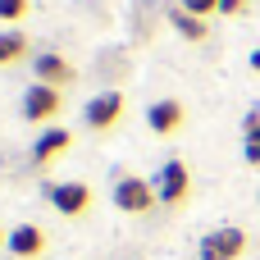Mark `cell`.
Segmentation results:
<instances>
[{
	"label": "cell",
	"mask_w": 260,
	"mask_h": 260,
	"mask_svg": "<svg viewBox=\"0 0 260 260\" xmlns=\"http://www.w3.org/2000/svg\"><path fill=\"white\" fill-rule=\"evenodd\" d=\"M151 183H155V197H160L165 206H183V201H187V192H192V174H187V165H183V160H165V165H160V174H155Z\"/></svg>",
	"instance_id": "cell-1"
},
{
	"label": "cell",
	"mask_w": 260,
	"mask_h": 260,
	"mask_svg": "<svg viewBox=\"0 0 260 260\" xmlns=\"http://www.w3.org/2000/svg\"><path fill=\"white\" fill-rule=\"evenodd\" d=\"M155 201H160V197H155V183H146V178L123 174V178L114 183V206H119L123 215H146Z\"/></svg>",
	"instance_id": "cell-2"
},
{
	"label": "cell",
	"mask_w": 260,
	"mask_h": 260,
	"mask_svg": "<svg viewBox=\"0 0 260 260\" xmlns=\"http://www.w3.org/2000/svg\"><path fill=\"white\" fill-rule=\"evenodd\" d=\"M238 256H247V233L233 229V224L206 233L201 247H197V260H238Z\"/></svg>",
	"instance_id": "cell-3"
},
{
	"label": "cell",
	"mask_w": 260,
	"mask_h": 260,
	"mask_svg": "<svg viewBox=\"0 0 260 260\" xmlns=\"http://www.w3.org/2000/svg\"><path fill=\"white\" fill-rule=\"evenodd\" d=\"M59 105H64L59 87H46V82H32V87L23 91V114H27V123H50V119L59 114Z\"/></svg>",
	"instance_id": "cell-4"
},
{
	"label": "cell",
	"mask_w": 260,
	"mask_h": 260,
	"mask_svg": "<svg viewBox=\"0 0 260 260\" xmlns=\"http://www.w3.org/2000/svg\"><path fill=\"white\" fill-rule=\"evenodd\" d=\"M50 206L64 215V219H82L91 210V187L87 183H50Z\"/></svg>",
	"instance_id": "cell-5"
},
{
	"label": "cell",
	"mask_w": 260,
	"mask_h": 260,
	"mask_svg": "<svg viewBox=\"0 0 260 260\" xmlns=\"http://www.w3.org/2000/svg\"><path fill=\"white\" fill-rule=\"evenodd\" d=\"M119 119H123V96H119V91H101V96H91L87 110H82V123H87L91 133H105V128H114Z\"/></svg>",
	"instance_id": "cell-6"
},
{
	"label": "cell",
	"mask_w": 260,
	"mask_h": 260,
	"mask_svg": "<svg viewBox=\"0 0 260 260\" xmlns=\"http://www.w3.org/2000/svg\"><path fill=\"white\" fill-rule=\"evenodd\" d=\"M32 73H37V82H46V87H69V82H73V64H69L59 50H37V55H32Z\"/></svg>",
	"instance_id": "cell-7"
},
{
	"label": "cell",
	"mask_w": 260,
	"mask_h": 260,
	"mask_svg": "<svg viewBox=\"0 0 260 260\" xmlns=\"http://www.w3.org/2000/svg\"><path fill=\"white\" fill-rule=\"evenodd\" d=\"M69 146H73V133H69V128H46V133L32 142V165L46 169V165H55L59 155H69Z\"/></svg>",
	"instance_id": "cell-8"
},
{
	"label": "cell",
	"mask_w": 260,
	"mask_h": 260,
	"mask_svg": "<svg viewBox=\"0 0 260 260\" xmlns=\"http://www.w3.org/2000/svg\"><path fill=\"white\" fill-rule=\"evenodd\" d=\"M146 128H151L155 137H174V133L183 128V101H174V96L155 101V105L146 110Z\"/></svg>",
	"instance_id": "cell-9"
},
{
	"label": "cell",
	"mask_w": 260,
	"mask_h": 260,
	"mask_svg": "<svg viewBox=\"0 0 260 260\" xmlns=\"http://www.w3.org/2000/svg\"><path fill=\"white\" fill-rule=\"evenodd\" d=\"M5 251H9L14 260H37L41 251H46V233H41L37 224H18V229H9Z\"/></svg>",
	"instance_id": "cell-10"
},
{
	"label": "cell",
	"mask_w": 260,
	"mask_h": 260,
	"mask_svg": "<svg viewBox=\"0 0 260 260\" xmlns=\"http://www.w3.org/2000/svg\"><path fill=\"white\" fill-rule=\"evenodd\" d=\"M242 155H247V165L260 169V110H251L242 123Z\"/></svg>",
	"instance_id": "cell-11"
},
{
	"label": "cell",
	"mask_w": 260,
	"mask_h": 260,
	"mask_svg": "<svg viewBox=\"0 0 260 260\" xmlns=\"http://www.w3.org/2000/svg\"><path fill=\"white\" fill-rule=\"evenodd\" d=\"M23 55H27V37L18 27H5L0 32V64H18Z\"/></svg>",
	"instance_id": "cell-12"
},
{
	"label": "cell",
	"mask_w": 260,
	"mask_h": 260,
	"mask_svg": "<svg viewBox=\"0 0 260 260\" xmlns=\"http://www.w3.org/2000/svg\"><path fill=\"white\" fill-rule=\"evenodd\" d=\"M169 23H174V32L187 37V41H201V37H206V18H197V14H187V9H174Z\"/></svg>",
	"instance_id": "cell-13"
},
{
	"label": "cell",
	"mask_w": 260,
	"mask_h": 260,
	"mask_svg": "<svg viewBox=\"0 0 260 260\" xmlns=\"http://www.w3.org/2000/svg\"><path fill=\"white\" fill-rule=\"evenodd\" d=\"M32 0H0V23H18Z\"/></svg>",
	"instance_id": "cell-14"
},
{
	"label": "cell",
	"mask_w": 260,
	"mask_h": 260,
	"mask_svg": "<svg viewBox=\"0 0 260 260\" xmlns=\"http://www.w3.org/2000/svg\"><path fill=\"white\" fill-rule=\"evenodd\" d=\"M178 9L197 14V18H210V14H219V0H178Z\"/></svg>",
	"instance_id": "cell-15"
},
{
	"label": "cell",
	"mask_w": 260,
	"mask_h": 260,
	"mask_svg": "<svg viewBox=\"0 0 260 260\" xmlns=\"http://www.w3.org/2000/svg\"><path fill=\"white\" fill-rule=\"evenodd\" d=\"M242 9H247V0H219V14H224V18H238Z\"/></svg>",
	"instance_id": "cell-16"
},
{
	"label": "cell",
	"mask_w": 260,
	"mask_h": 260,
	"mask_svg": "<svg viewBox=\"0 0 260 260\" xmlns=\"http://www.w3.org/2000/svg\"><path fill=\"white\" fill-rule=\"evenodd\" d=\"M251 69H256V73H260V50H251Z\"/></svg>",
	"instance_id": "cell-17"
},
{
	"label": "cell",
	"mask_w": 260,
	"mask_h": 260,
	"mask_svg": "<svg viewBox=\"0 0 260 260\" xmlns=\"http://www.w3.org/2000/svg\"><path fill=\"white\" fill-rule=\"evenodd\" d=\"M5 242H9V233H5V229H0V247H5Z\"/></svg>",
	"instance_id": "cell-18"
}]
</instances>
